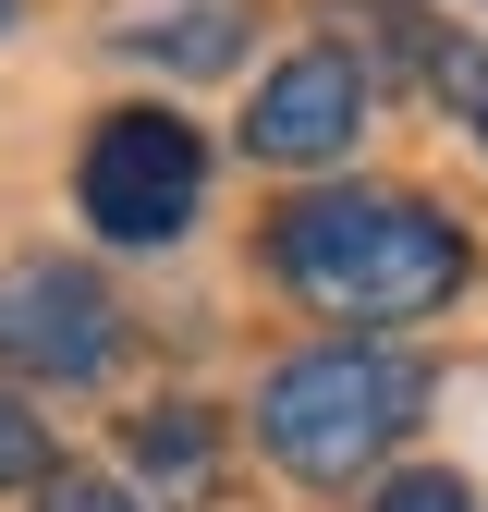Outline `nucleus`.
Returning <instances> with one entry per match:
<instances>
[{"label":"nucleus","mask_w":488,"mask_h":512,"mask_svg":"<svg viewBox=\"0 0 488 512\" xmlns=\"http://www.w3.org/2000/svg\"><path fill=\"white\" fill-rule=\"evenodd\" d=\"M318 13H330L354 49H379V61H415V74H427V37H415V13H403V0H318Z\"/></svg>","instance_id":"6"},{"label":"nucleus","mask_w":488,"mask_h":512,"mask_svg":"<svg viewBox=\"0 0 488 512\" xmlns=\"http://www.w3.org/2000/svg\"><path fill=\"white\" fill-rule=\"evenodd\" d=\"M354 122H366V74H354L342 49H305V61H281V74L257 86V110H244V147L281 159V171H318V159L354 147Z\"/></svg>","instance_id":"5"},{"label":"nucleus","mask_w":488,"mask_h":512,"mask_svg":"<svg viewBox=\"0 0 488 512\" xmlns=\"http://www.w3.org/2000/svg\"><path fill=\"white\" fill-rule=\"evenodd\" d=\"M0 488H49V427L0 391Z\"/></svg>","instance_id":"9"},{"label":"nucleus","mask_w":488,"mask_h":512,"mask_svg":"<svg viewBox=\"0 0 488 512\" xmlns=\"http://www.w3.org/2000/svg\"><path fill=\"white\" fill-rule=\"evenodd\" d=\"M281 281L330 317H427L464 281V244L415 196H305L281 220Z\"/></svg>","instance_id":"1"},{"label":"nucleus","mask_w":488,"mask_h":512,"mask_svg":"<svg viewBox=\"0 0 488 512\" xmlns=\"http://www.w3.org/2000/svg\"><path fill=\"white\" fill-rule=\"evenodd\" d=\"M208 196V147H196V122H171V110H110L98 135H86V220L110 244H171L183 220H196Z\"/></svg>","instance_id":"3"},{"label":"nucleus","mask_w":488,"mask_h":512,"mask_svg":"<svg viewBox=\"0 0 488 512\" xmlns=\"http://www.w3.org/2000/svg\"><path fill=\"white\" fill-rule=\"evenodd\" d=\"M415 403H427V378H415L403 354H379V342H330V354H293L269 391H257V439H269L293 476L342 488V476H366V464L415 427Z\"/></svg>","instance_id":"2"},{"label":"nucleus","mask_w":488,"mask_h":512,"mask_svg":"<svg viewBox=\"0 0 488 512\" xmlns=\"http://www.w3.org/2000/svg\"><path fill=\"white\" fill-rule=\"evenodd\" d=\"M0 366H25V378H98L110 366V293L86 269H61V256H25V269L0 281Z\"/></svg>","instance_id":"4"},{"label":"nucleus","mask_w":488,"mask_h":512,"mask_svg":"<svg viewBox=\"0 0 488 512\" xmlns=\"http://www.w3.org/2000/svg\"><path fill=\"white\" fill-rule=\"evenodd\" d=\"M379 512H476V500H464V476H391Z\"/></svg>","instance_id":"11"},{"label":"nucleus","mask_w":488,"mask_h":512,"mask_svg":"<svg viewBox=\"0 0 488 512\" xmlns=\"http://www.w3.org/2000/svg\"><path fill=\"white\" fill-rule=\"evenodd\" d=\"M0 25H13V0H0Z\"/></svg>","instance_id":"12"},{"label":"nucleus","mask_w":488,"mask_h":512,"mask_svg":"<svg viewBox=\"0 0 488 512\" xmlns=\"http://www.w3.org/2000/svg\"><path fill=\"white\" fill-rule=\"evenodd\" d=\"M427 86H440V98H452V122H464L476 147H488V49H476V37H452V49H427Z\"/></svg>","instance_id":"7"},{"label":"nucleus","mask_w":488,"mask_h":512,"mask_svg":"<svg viewBox=\"0 0 488 512\" xmlns=\"http://www.w3.org/2000/svg\"><path fill=\"white\" fill-rule=\"evenodd\" d=\"M37 512H147V500H122L110 476H49V488H37Z\"/></svg>","instance_id":"10"},{"label":"nucleus","mask_w":488,"mask_h":512,"mask_svg":"<svg viewBox=\"0 0 488 512\" xmlns=\"http://www.w3.org/2000/svg\"><path fill=\"white\" fill-rule=\"evenodd\" d=\"M135 464L196 488V476H208V415H147V427H135Z\"/></svg>","instance_id":"8"}]
</instances>
